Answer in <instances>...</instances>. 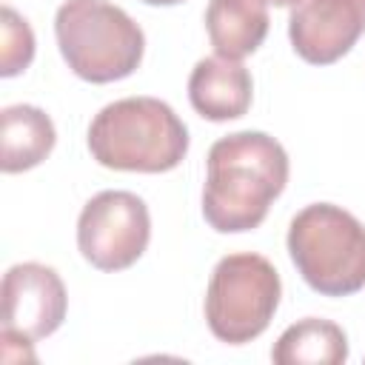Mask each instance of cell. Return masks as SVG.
<instances>
[{
    "label": "cell",
    "instance_id": "1",
    "mask_svg": "<svg viewBox=\"0 0 365 365\" xmlns=\"http://www.w3.org/2000/svg\"><path fill=\"white\" fill-rule=\"evenodd\" d=\"M288 154L265 131H237L208 148L202 217L220 234L257 228L285 191Z\"/></svg>",
    "mask_w": 365,
    "mask_h": 365
},
{
    "label": "cell",
    "instance_id": "2",
    "mask_svg": "<svg viewBox=\"0 0 365 365\" xmlns=\"http://www.w3.org/2000/svg\"><path fill=\"white\" fill-rule=\"evenodd\" d=\"M91 157L114 171L163 174L188 154V128L157 97H123L97 111L88 125Z\"/></svg>",
    "mask_w": 365,
    "mask_h": 365
},
{
    "label": "cell",
    "instance_id": "3",
    "mask_svg": "<svg viewBox=\"0 0 365 365\" xmlns=\"http://www.w3.org/2000/svg\"><path fill=\"white\" fill-rule=\"evenodd\" d=\"M54 37L68 68L86 83H114L137 71L143 29L108 0H66L54 14Z\"/></svg>",
    "mask_w": 365,
    "mask_h": 365
},
{
    "label": "cell",
    "instance_id": "4",
    "mask_svg": "<svg viewBox=\"0 0 365 365\" xmlns=\"http://www.w3.org/2000/svg\"><path fill=\"white\" fill-rule=\"evenodd\" d=\"M288 254L308 288L322 297L365 288V225L334 202L305 205L291 220Z\"/></svg>",
    "mask_w": 365,
    "mask_h": 365
},
{
    "label": "cell",
    "instance_id": "5",
    "mask_svg": "<svg viewBox=\"0 0 365 365\" xmlns=\"http://www.w3.org/2000/svg\"><path fill=\"white\" fill-rule=\"evenodd\" d=\"M279 297V274L262 254H228L214 265L208 279V331L225 345H245L271 325Z\"/></svg>",
    "mask_w": 365,
    "mask_h": 365
},
{
    "label": "cell",
    "instance_id": "6",
    "mask_svg": "<svg viewBox=\"0 0 365 365\" xmlns=\"http://www.w3.org/2000/svg\"><path fill=\"white\" fill-rule=\"evenodd\" d=\"M151 240L148 205L131 191L94 194L77 220V248L100 271L131 268Z\"/></svg>",
    "mask_w": 365,
    "mask_h": 365
},
{
    "label": "cell",
    "instance_id": "7",
    "mask_svg": "<svg viewBox=\"0 0 365 365\" xmlns=\"http://www.w3.org/2000/svg\"><path fill=\"white\" fill-rule=\"evenodd\" d=\"M3 331L26 339L54 334L66 319V285L51 265L17 262L3 277Z\"/></svg>",
    "mask_w": 365,
    "mask_h": 365
},
{
    "label": "cell",
    "instance_id": "8",
    "mask_svg": "<svg viewBox=\"0 0 365 365\" xmlns=\"http://www.w3.org/2000/svg\"><path fill=\"white\" fill-rule=\"evenodd\" d=\"M365 34V0H299L288 17L294 51L311 66H331Z\"/></svg>",
    "mask_w": 365,
    "mask_h": 365
},
{
    "label": "cell",
    "instance_id": "9",
    "mask_svg": "<svg viewBox=\"0 0 365 365\" xmlns=\"http://www.w3.org/2000/svg\"><path fill=\"white\" fill-rule=\"evenodd\" d=\"M254 83L240 60L202 57L188 77V100L194 111L211 123L237 120L251 108Z\"/></svg>",
    "mask_w": 365,
    "mask_h": 365
},
{
    "label": "cell",
    "instance_id": "10",
    "mask_svg": "<svg viewBox=\"0 0 365 365\" xmlns=\"http://www.w3.org/2000/svg\"><path fill=\"white\" fill-rule=\"evenodd\" d=\"M57 143L51 117L29 103L6 106L0 114V168L20 174L40 165Z\"/></svg>",
    "mask_w": 365,
    "mask_h": 365
},
{
    "label": "cell",
    "instance_id": "11",
    "mask_svg": "<svg viewBox=\"0 0 365 365\" xmlns=\"http://www.w3.org/2000/svg\"><path fill=\"white\" fill-rule=\"evenodd\" d=\"M265 0H208L205 31L220 57L242 60L254 54L268 34Z\"/></svg>",
    "mask_w": 365,
    "mask_h": 365
},
{
    "label": "cell",
    "instance_id": "12",
    "mask_svg": "<svg viewBox=\"0 0 365 365\" xmlns=\"http://www.w3.org/2000/svg\"><path fill=\"white\" fill-rule=\"evenodd\" d=\"M271 359L277 365H342L348 359V336L331 319L305 317L279 334Z\"/></svg>",
    "mask_w": 365,
    "mask_h": 365
},
{
    "label": "cell",
    "instance_id": "13",
    "mask_svg": "<svg viewBox=\"0 0 365 365\" xmlns=\"http://www.w3.org/2000/svg\"><path fill=\"white\" fill-rule=\"evenodd\" d=\"M0 74L14 77L26 71L34 60V31L11 6L0 9Z\"/></svg>",
    "mask_w": 365,
    "mask_h": 365
},
{
    "label": "cell",
    "instance_id": "14",
    "mask_svg": "<svg viewBox=\"0 0 365 365\" xmlns=\"http://www.w3.org/2000/svg\"><path fill=\"white\" fill-rule=\"evenodd\" d=\"M143 3H148V6H177L182 0H143Z\"/></svg>",
    "mask_w": 365,
    "mask_h": 365
},
{
    "label": "cell",
    "instance_id": "15",
    "mask_svg": "<svg viewBox=\"0 0 365 365\" xmlns=\"http://www.w3.org/2000/svg\"><path fill=\"white\" fill-rule=\"evenodd\" d=\"M265 3H271V6H297L299 0H265Z\"/></svg>",
    "mask_w": 365,
    "mask_h": 365
}]
</instances>
